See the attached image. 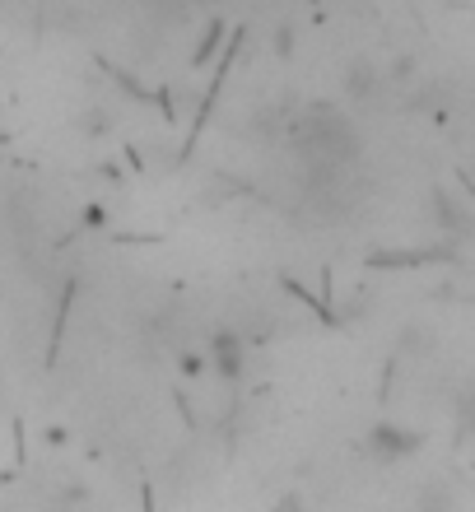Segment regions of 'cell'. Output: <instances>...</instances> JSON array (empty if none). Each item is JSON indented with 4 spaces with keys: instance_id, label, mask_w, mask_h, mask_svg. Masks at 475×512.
Segmentation results:
<instances>
[{
    "instance_id": "6da1fadb",
    "label": "cell",
    "mask_w": 475,
    "mask_h": 512,
    "mask_svg": "<svg viewBox=\"0 0 475 512\" xmlns=\"http://www.w3.org/2000/svg\"><path fill=\"white\" fill-rule=\"evenodd\" d=\"M420 447H424V433L415 429V424H406V419H378V424L364 433V452H368V461H378V466L410 461Z\"/></svg>"
},
{
    "instance_id": "7a4b0ae2",
    "label": "cell",
    "mask_w": 475,
    "mask_h": 512,
    "mask_svg": "<svg viewBox=\"0 0 475 512\" xmlns=\"http://www.w3.org/2000/svg\"><path fill=\"white\" fill-rule=\"evenodd\" d=\"M196 359H205V368L219 382H238L247 373V340L224 326V331H215V336L205 340V354H196Z\"/></svg>"
}]
</instances>
